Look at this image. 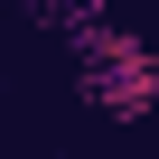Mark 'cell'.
<instances>
[{
    "mask_svg": "<svg viewBox=\"0 0 159 159\" xmlns=\"http://www.w3.org/2000/svg\"><path fill=\"white\" fill-rule=\"evenodd\" d=\"M75 66H84V94H94L103 112H122V122L159 112V47H150V38L94 19L84 38H75Z\"/></svg>",
    "mask_w": 159,
    "mask_h": 159,
    "instance_id": "cell-1",
    "label": "cell"
}]
</instances>
